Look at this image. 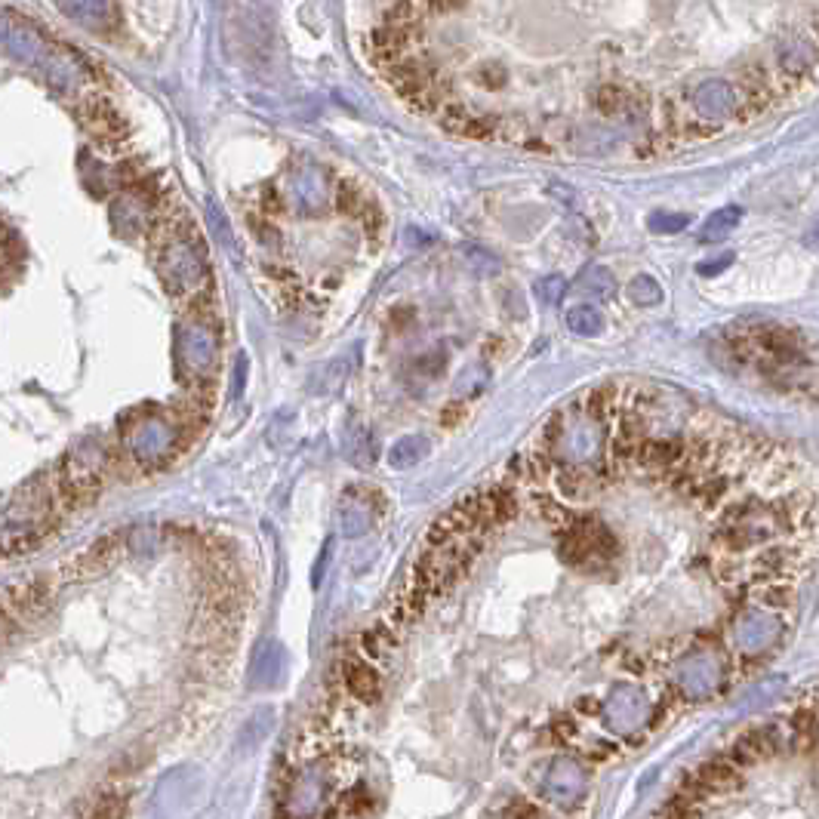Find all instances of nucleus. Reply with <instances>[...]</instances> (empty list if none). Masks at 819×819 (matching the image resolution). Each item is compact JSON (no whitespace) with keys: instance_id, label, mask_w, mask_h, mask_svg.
<instances>
[{"instance_id":"f257e3e1","label":"nucleus","mask_w":819,"mask_h":819,"mask_svg":"<svg viewBox=\"0 0 819 819\" xmlns=\"http://www.w3.org/2000/svg\"><path fill=\"white\" fill-rule=\"evenodd\" d=\"M549 432H555L552 462L564 465V472H592L604 459V422L592 416H558Z\"/></svg>"},{"instance_id":"f03ea898","label":"nucleus","mask_w":819,"mask_h":819,"mask_svg":"<svg viewBox=\"0 0 819 819\" xmlns=\"http://www.w3.org/2000/svg\"><path fill=\"white\" fill-rule=\"evenodd\" d=\"M179 351H182L185 370H188L191 376H198V379L213 376L216 361H219V342H216V333L210 330L207 321L191 318L188 324H182Z\"/></svg>"},{"instance_id":"7ed1b4c3","label":"nucleus","mask_w":819,"mask_h":819,"mask_svg":"<svg viewBox=\"0 0 819 819\" xmlns=\"http://www.w3.org/2000/svg\"><path fill=\"white\" fill-rule=\"evenodd\" d=\"M290 201L299 213L305 216H321L330 210L333 204V185L330 176L315 167V164H302L290 173Z\"/></svg>"},{"instance_id":"20e7f679","label":"nucleus","mask_w":819,"mask_h":819,"mask_svg":"<svg viewBox=\"0 0 819 819\" xmlns=\"http://www.w3.org/2000/svg\"><path fill=\"white\" fill-rule=\"evenodd\" d=\"M721 684V659L715 653H693L681 662L678 669V687L687 696H706Z\"/></svg>"},{"instance_id":"39448f33","label":"nucleus","mask_w":819,"mask_h":819,"mask_svg":"<svg viewBox=\"0 0 819 819\" xmlns=\"http://www.w3.org/2000/svg\"><path fill=\"white\" fill-rule=\"evenodd\" d=\"M693 108H696L699 117H706V121L724 124V121H730V117L736 114L739 96H736V90L727 81H718V77H715V81H702L696 87Z\"/></svg>"},{"instance_id":"423d86ee","label":"nucleus","mask_w":819,"mask_h":819,"mask_svg":"<svg viewBox=\"0 0 819 819\" xmlns=\"http://www.w3.org/2000/svg\"><path fill=\"white\" fill-rule=\"evenodd\" d=\"M779 638V619L764 610H746L733 626V641L746 653H761Z\"/></svg>"},{"instance_id":"0eeeda50","label":"nucleus","mask_w":819,"mask_h":819,"mask_svg":"<svg viewBox=\"0 0 819 819\" xmlns=\"http://www.w3.org/2000/svg\"><path fill=\"white\" fill-rule=\"evenodd\" d=\"M604 712L613 730H635L647 715V699L635 687H616L607 699Z\"/></svg>"},{"instance_id":"6e6552de","label":"nucleus","mask_w":819,"mask_h":819,"mask_svg":"<svg viewBox=\"0 0 819 819\" xmlns=\"http://www.w3.org/2000/svg\"><path fill=\"white\" fill-rule=\"evenodd\" d=\"M376 521V505L367 499V493H345L342 502H339V527H342V536L345 539H361L370 533Z\"/></svg>"},{"instance_id":"1a4fd4ad","label":"nucleus","mask_w":819,"mask_h":819,"mask_svg":"<svg viewBox=\"0 0 819 819\" xmlns=\"http://www.w3.org/2000/svg\"><path fill=\"white\" fill-rule=\"evenodd\" d=\"M342 681L348 687L351 696H358L361 702H376L379 699V675L370 662L364 659H348L342 666Z\"/></svg>"},{"instance_id":"9d476101","label":"nucleus","mask_w":819,"mask_h":819,"mask_svg":"<svg viewBox=\"0 0 819 819\" xmlns=\"http://www.w3.org/2000/svg\"><path fill=\"white\" fill-rule=\"evenodd\" d=\"M342 456L358 468H370L376 462V441L364 422H348L342 435Z\"/></svg>"},{"instance_id":"9b49d317","label":"nucleus","mask_w":819,"mask_h":819,"mask_svg":"<svg viewBox=\"0 0 819 819\" xmlns=\"http://www.w3.org/2000/svg\"><path fill=\"white\" fill-rule=\"evenodd\" d=\"M576 293L582 299H610L616 293V278L613 271L604 268V265H592L585 268L582 275L576 278Z\"/></svg>"},{"instance_id":"f8f14e48","label":"nucleus","mask_w":819,"mask_h":819,"mask_svg":"<svg viewBox=\"0 0 819 819\" xmlns=\"http://www.w3.org/2000/svg\"><path fill=\"white\" fill-rule=\"evenodd\" d=\"M681 453H684V447L675 438H653V441H644L638 447L641 462L653 465V468H672V465H678Z\"/></svg>"},{"instance_id":"ddd939ff","label":"nucleus","mask_w":819,"mask_h":819,"mask_svg":"<svg viewBox=\"0 0 819 819\" xmlns=\"http://www.w3.org/2000/svg\"><path fill=\"white\" fill-rule=\"evenodd\" d=\"M428 453H432V444H428V438H422V435H407V438L395 441L392 450H388V465H392V468H413V465H419Z\"/></svg>"},{"instance_id":"4468645a","label":"nucleus","mask_w":819,"mask_h":819,"mask_svg":"<svg viewBox=\"0 0 819 819\" xmlns=\"http://www.w3.org/2000/svg\"><path fill=\"white\" fill-rule=\"evenodd\" d=\"M739 219H743V210H739V207L715 210L706 222H702L699 244H721V241H727V234L739 225Z\"/></svg>"},{"instance_id":"2eb2a0df","label":"nucleus","mask_w":819,"mask_h":819,"mask_svg":"<svg viewBox=\"0 0 819 819\" xmlns=\"http://www.w3.org/2000/svg\"><path fill=\"white\" fill-rule=\"evenodd\" d=\"M567 327H570V333H576L582 339H595L604 330V318H601V311L592 308V305H576V308L567 311Z\"/></svg>"},{"instance_id":"dca6fc26","label":"nucleus","mask_w":819,"mask_h":819,"mask_svg":"<svg viewBox=\"0 0 819 819\" xmlns=\"http://www.w3.org/2000/svg\"><path fill=\"white\" fill-rule=\"evenodd\" d=\"M462 259H465L468 268H472V275H478V278H493V275H499V268H502V259L493 250L478 247V244H468L462 250Z\"/></svg>"},{"instance_id":"f3484780","label":"nucleus","mask_w":819,"mask_h":819,"mask_svg":"<svg viewBox=\"0 0 819 819\" xmlns=\"http://www.w3.org/2000/svg\"><path fill=\"white\" fill-rule=\"evenodd\" d=\"M348 370H351V367H345V358L330 361V364H321L318 373L311 376V388H315V395H333L336 388L345 382Z\"/></svg>"},{"instance_id":"a211bd4d","label":"nucleus","mask_w":819,"mask_h":819,"mask_svg":"<svg viewBox=\"0 0 819 819\" xmlns=\"http://www.w3.org/2000/svg\"><path fill=\"white\" fill-rule=\"evenodd\" d=\"M281 662H284V653L278 644H265L259 653H256V678L259 681H275L281 675Z\"/></svg>"},{"instance_id":"6ab92c4d","label":"nucleus","mask_w":819,"mask_h":819,"mask_svg":"<svg viewBox=\"0 0 819 819\" xmlns=\"http://www.w3.org/2000/svg\"><path fill=\"white\" fill-rule=\"evenodd\" d=\"M629 299L641 308H650V305H659L662 302V287L650 278V275H638L632 278L629 284Z\"/></svg>"},{"instance_id":"aec40b11","label":"nucleus","mask_w":819,"mask_h":819,"mask_svg":"<svg viewBox=\"0 0 819 819\" xmlns=\"http://www.w3.org/2000/svg\"><path fill=\"white\" fill-rule=\"evenodd\" d=\"M598 484H601V478L595 472H561V493L564 496H589V493H595Z\"/></svg>"},{"instance_id":"412c9836","label":"nucleus","mask_w":819,"mask_h":819,"mask_svg":"<svg viewBox=\"0 0 819 819\" xmlns=\"http://www.w3.org/2000/svg\"><path fill=\"white\" fill-rule=\"evenodd\" d=\"M779 62H783V68L789 74H801L807 68H813V50L807 44H786L783 50H779Z\"/></svg>"},{"instance_id":"4be33fe9","label":"nucleus","mask_w":819,"mask_h":819,"mask_svg":"<svg viewBox=\"0 0 819 819\" xmlns=\"http://www.w3.org/2000/svg\"><path fill=\"white\" fill-rule=\"evenodd\" d=\"M533 293L542 305H558L567 293V281L561 275H545L533 284Z\"/></svg>"},{"instance_id":"5701e85b","label":"nucleus","mask_w":819,"mask_h":819,"mask_svg":"<svg viewBox=\"0 0 819 819\" xmlns=\"http://www.w3.org/2000/svg\"><path fill=\"white\" fill-rule=\"evenodd\" d=\"M124 795L121 792H102L99 798H96V804H93V810H90V816L87 819H121L124 816Z\"/></svg>"},{"instance_id":"b1692460","label":"nucleus","mask_w":819,"mask_h":819,"mask_svg":"<svg viewBox=\"0 0 819 819\" xmlns=\"http://www.w3.org/2000/svg\"><path fill=\"white\" fill-rule=\"evenodd\" d=\"M650 231L653 234H678V231H684L687 225H690V219L684 216V213H666V210H656L653 216H650Z\"/></svg>"},{"instance_id":"393cba45","label":"nucleus","mask_w":819,"mask_h":819,"mask_svg":"<svg viewBox=\"0 0 819 819\" xmlns=\"http://www.w3.org/2000/svg\"><path fill=\"white\" fill-rule=\"evenodd\" d=\"M392 644H395V635L388 632V629H373V632L364 635V650H367L373 659L385 656L388 650H392Z\"/></svg>"},{"instance_id":"a878e982","label":"nucleus","mask_w":819,"mask_h":819,"mask_svg":"<svg viewBox=\"0 0 819 819\" xmlns=\"http://www.w3.org/2000/svg\"><path fill=\"white\" fill-rule=\"evenodd\" d=\"M207 213H210V219H213V228H216V234H219L222 247H225V250H234V238H231V231H228L225 216L219 213V207H216V204H207Z\"/></svg>"},{"instance_id":"bb28decb","label":"nucleus","mask_w":819,"mask_h":819,"mask_svg":"<svg viewBox=\"0 0 819 819\" xmlns=\"http://www.w3.org/2000/svg\"><path fill=\"white\" fill-rule=\"evenodd\" d=\"M330 558H333V542H324V549H321V555H318V561H315V573H311V585H315V589H321L324 573H327V567H330Z\"/></svg>"},{"instance_id":"cd10ccee","label":"nucleus","mask_w":819,"mask_h":819,"mask_svg":"<svg viewBox=\"0 0 819 819\" xmlns=\"http://www.w3.org/2000/svg\"><path fill=\"white\" fill-rule=\"evenodd\" d=\"M733 262V256L727 253V256H721V259H715V262H702L699 265V275H718L721 268H727Z\"/></svg>"},{"instance_id":"c85d7f7f","label":"nucleus","mask_w":819,"mask_h":819,"mask_svg":"<svg viewBox=\"0 0 819 819\" xmlns=\"http://www.w3.org/2000/svg\"><path fill=\"white\" fill-rule=\"evenodd\" d=\"M244 382H247V358H238V376L231 379L234 395H241V392H244Z\"/></svg>"},{"instance_id":"c756f323","label":"nucleus","mask_w":819,"mask_h":819,"mask_svg":"<svg viewBox=\"0 0 819 819\" xmlns=\"http://www.w3.org/2000/svg\"><path fill=\"white\" fill-rule=\"evenodd\" d=\"M619 105H622L619 90H607V99H601V108H604V111H616Z\"/></svg>"},{"instance_id":"7c9ffc66","label":"nucleus","mask_w":819,"mask_h":819,"mask_svg":"<svg viewBox=\"0 0 819 819\" xmlns=\"http://www.w3.org/2000/svg\"><path fill=\"white\" fill-rule=\"evenodd\" d=\"M509 819H542V813L533 804H518V816H509Z\"/></svg>"}]
</instances>
